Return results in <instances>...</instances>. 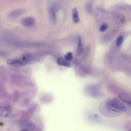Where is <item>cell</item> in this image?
Returning <instances> with one entry per match:
<instances>
[{
    "instance_id": "6da1fadb",
    "label": "cell",
    "mask_w": 131,
    "mask_h": 131,
    "mask_svg": "<svg viewBox=\"0 0 131 131\" xmlns=\"http://www.w3.org/2000/svg\"><path fill=\"white\" fill-rule=\"evenodd\" d=\"M101 112L105 116L114 117L118 116L126 110L125 106L119 100L108 99L100 103Z\"/></svg>"
},
{
    "instance_id": "7a4b0ae2",
    "label": "cell",
    "mask_w": 131,
    "mask_h": 131,
    "mask_svg": "<svg viewBox=\"0 0 131 131\" xmlns=\"http://www.w3.org/2000/svg\"><path fill=\"white\" fill-rule=\"evenodd\" d=\"M83 92L86 96L99 99L104 96V94L100 85L96 84H91L85 86Z\"/></svg>"
},
{
    "instance_id": "3957f363",
    "label": "cell",
    "mask_w": 131,
    "mask_h": 131,
    "mask_svg": "<svg viewBox=\"0 0 131 131\" xmlns=\"http://www.w3.org/2000/svg\"><path fill=\"white\" fill-rule=\"evenodd\" d=\"M18 125L21 131H34L35 127V124L32 121L27 119L19 120Z\"/></svg>"
},
{
    "instance_id": "277c9868",
    "label": "cell",
    "mask_w": 131,
    "mask_h": 131,
    "mask_svg": "<svg viewBox=\"0 0 131 131\" xmlns=\"http://www.w3.org/2000/svg\"><path fill=\"white\" fill-rule=\"evenodd\" d=\"M12 111V107L9 105L5 103L1 104L0 108L1 117H9L11 114Z\"/></svg>"
},
{
    "instance_id": "5b68a950",
    "label": "cell",
    "mask_w": 131,
    "mask_h": 131,
    "mask_svg": "<svg viewBox=\"0 0 131 131\" xmlns=\"http://www.w3.org/2000/svg\"><path fill=\"white\" fill-rule=\"evenodd\" d=\"M7 63L9 65L14 66H22L26 65L21 58L9 60L7 61Z\"/></svg>"
},
{
    "instance_id": "8992f818",
    "label": "cell",
    "mask_w": 131,
    "mask_h": 131,
    "mask_svg": "<svg viewBox=\"0 0 131 131\" xmlns=\"http://www.w3.org/2000/svg\"><path fill=\"white\" fill-rule=\"evenodd\" d=\"M119 98L122 102L127 104L131 100V94L128 93L124 92L120 94Z\"/></svg>"
},
{
    "instance_id": "52a82bcc",
    "label": "cell",
    "mask_w": 131,
    "mask_h": 131,
    "mask_svg": "<svg viewBox=\"0 0 131 131\" xmlns=\"http://www.w3.org/2000/svg\"><path fill=\"white\" fill-rule=\"evenodd\" d=\"M21 22L23 25L27 27H29L34 24L35 20L33 18L28 17L23 19H22Z\"/></svg>"
},
{
    "instance_id": "ba28073f",
    "label": "cell",
    "mask_w": 131,
    "mask_h": 131,
    "mask_svg": "<svg viewBox=\"0 0 131 131\" xmlns=\"http://www.w3.org/2000/svg\"><path fill=\"white\" fill-rule=\"evenodd\" d=\"M24 10L22 9H18L14 10L9 13V17L10 18H14L18 17L23 14Z\"/></svg>"
},
{
    "instance_id": "9c48e42d",
    "label": "cell",
    "mask_w": 131,
    "mask_h": 131,
    "mask_svg": "<svg viewBox=\"0 0 131 131\" xmlns=\"http://www.w3.org/2000/svg\"><path fill=\"white\" fill-rule=\"evenodd\" d=\"M57 63L58 65L68 67H71L69 61L66 60L65 58L59 57L57 59Z\"/></svg>"
},
{
    "instance_id": "30bf717a",
    "label": "cell",
    "mask_w": 131,
    "mask_h": 131,
    "mask_svg": "<svg viewBox=\"0 0 131 131\" xmlns=\"http://www.w3.org/2000/svg\"><path fill=\"white\" fill-rule=\"evenodd\" d=\"M32 58L33 57L31 55L27 54L23 55L21 59L27 64L32 60Z\"/></svg>"
},
{
    "instance_id": "8fae6325",
    "label": "cell",
    "mask_w": 131,
    "mask_h": 131,
    "mask_svg": "<svg viewBox=\"0 0 131 131\" xmlns=\"http://www.w3.org/2000/svg\"><path fill=\"white\" fill-rule=\"evenodd\" d=\"M73 19L75 23L79 22L80 19L77 9L76 8H74L72 10Z\"/></svg>"
},
{
    "instance_id": "7c38bea8",
    "label": "cell",
    "mask_w": 131,
    "mask_h": 131,
    "mask_svg": "<svg viewBox=\"0 0 131 131\" xmlns=\"http://www.w3.org/2000/svg\"><path fill=\"white\" fill-rule=\"evenodd\" d=\"M50 17L51 20L54 22L56 21V14L55 9L53 8H51L50 10Z\"/></svg>"
},
{
    "instance_id": "4fadbf2b",
    "label": "cell",
    "mask_w": 131,
    "mask_h": 131,
    "mask_svg": "<svg viewBox=\"0 0 131 131\" xmlns=\"http://www.w3.org/2000/svg\"><path fill=\"white\" fill-rule=\"evenodd\" d=\"M93 2L92 0L90 1L87 3L86 6V10L87 12L90 13L92 11Z\"/></svg>"
},
{
    "instance_id": "5bb4252c",
    "label": "cell",
    "mask_w": 131,
    "mask_h": 131,
    "mask_svg": "<svg viewBox=\"0 0 131 131\" xmlns=\"http://www.w3.org/2000/svg\"><path fill=\"white\" fill-rule=\"evenodd\" d=\"M84 48L82 45L81 40L80 38L79 39L78 52L79 54L80 55L83 53Z\"/></svg>"
},
{
    "instance_id": "9a60e30c",
    "label": "cell",
    "mask_w": 131,
    "mask_h": 131,
    "mask_svg": "<svg viewBox=\"0 0 131 131\" xmlns=\"http://www.w3.org/2000/svg\"><path fill=\"white\" fill-rule=\"evenodd\" d=\"M123 40V37L122 36H120L117 39L116 45L117 47H119L122 43Z\"/></svg>"
},
{
    "instance_id": "2e32d148",
    "label": "cell",
    "mask_w": 131,
    "mask_h": 131,
    "mask_svg": "<svg viewBox=\"0 0 131 131\" xmlns=\"http://www.w3.org/2000/svg\"><path fill=\"white\" fill-rule=\"evenodd\" d=\"M64 58L66 59L68 61H71L72 60L73 58L72 54L71 52H68L65 56Z\"/></svg>"
},
{
    "instance_id": "e0dca14e",
    "label": "cell",
    "mask_w": 131,
    "mask_h": 131,
    "mask_svg": "<svg viewBox=\"0 0 131 131\" xmlns=\"http://www.w3.org/2000/svg\"><path fill=\"white\" fill-rule=\"evenodd\" d=\"M108 26L107 24L105 23L103 24L101 26L100 28V31L101 32H103L105 31L108 28Z\"/></svg>"
},
{
    "instance_id": "ac0fdd59",
    "label": "cell",
    "mask_w": 131,
    "mask_h": 131,
    "mask_svg": "<svg viewBox=\"0 0 131 131\" xmlns=\"http://www.w3.org/2000/svg\"><path fill=\"white\" fill-rule=\"evenodd\" d=\"M127 104L131 106V100L129 102L127 103Z\"/></svg>"
}]
</instances>
